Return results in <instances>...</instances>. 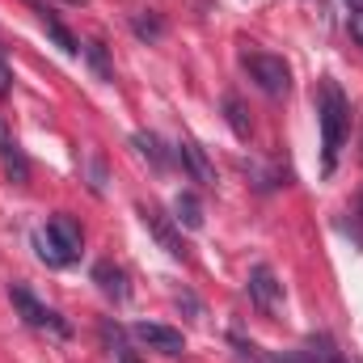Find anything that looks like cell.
Wrapping results in <instances>:
<instances>
[{
	"label": "cell",
	"mask_w": 363,
	"mask_h": 363,
	"mask_svg": "<svg viewBox=\"0 0 363 363\" xmlns=\"http://www.w3.org/2000/svg\"><path fill=\"white\" fill-rule=\"evenodd\" d=\"M317 123H321V174L330 178L338 169L347 127H351V101H347L338 81H321V89H317Z\"/></svg>",
	"instance_id": "obj_1"
},
{
	"label": "cell",
	"mask_w": 363,
	"mask_h": 363,
	"mask_svg": "<svg viewBox=\"0 0 363 363\" xmlns=\"http://www.w3.org/2000/svg\"><path fill=\"white\" fill-rule=\"evenodd\" d=\"M26 4H30V9L38 13V21H43L47 38H51V43H55V47H60L64 55H81V51H85V47H81V38H77V34H72V30H68V26H64V21L55 17V9H51L47 0H26Z\"/></svg>",
	"instance_id": "obj_6"
},
{
	"label": "cell",
	"mask_w": 363,
	"mask_h": 363,
	"mask_svg": "<svg viewBox=\"0 0 363 363\" xmlns=\"http://www.w3.org/2000/svg\"><path fill=\"white\" fill-rule=\"evenodd\" d=\"M347 4H351V9H363V0H347Z\"/></svg>",
	"instance_id": "obj_22"
},
{
	"label": "cell",
	"mask_w": 363,
	"mask_h": 363,
	"mask_svg": "<svg viewBox=\"0 0 363 363\" xmlns=\"http://www.w3.org/2000/svg\"><path fill=\"white\" fill-rule=\"evenodd\" d=\"M140 220H144V228H148V233L157 237V245H161V250H165L169 258H178V262L186 258V245H182L178 228H174V220H169V216H165L161 207L144 203V207H140Z\"/></svg>",
	"instance_id": "obj_5"
},
{
	"label": "cell",
	"mask_w": 363,
	"mask_h": 363,
	"mask_svg": "<svg viewBox=\"0 0 363 363\" xmlns=\"http://www.w3.org/2000/svg\"><path fill=\"white\" fill-rule=\"evenodd\" d=\"M131 30H135V38H144V43H157V38L165 34V21H161L157 13H135V17H131Z\"/></svg>",
	"instance_id": "obj_18"
},
{
	"label": "cell",
	"mask_w": 363,
	"mask_h": 363,
	"mask_svg": "<svg viewBox=\"0 0 363 363\" xmlns=\"http://www.w3.org/2000/svg\"><path fill=\"white\" fill-rule=\"evenodd\" d=\"M148 351H161V355H182L186 351V338H182V330L174 325H157V321H140L135 330H131Z\"/></svg>",
	"instance_id": "obj_7"
},
{
	"label": "cell",
	"mask_w": 363,
	"mask_h": 363,
	"mask_svg": "<svg viewBox=\"0 0 363 363\" xmlns=\"http://www.w3.org/2000/svg\"><path fill=\"white\" fill-rule=\"evenodd\" d=\"M245 287H250V300H254V308H258L262 317H274V313L283 308V283L274 279L271 267H254Z\"/></svg>",
	"instance_id": "obj_4"
},
{
	"label": "cell",
	"mask_w": 363,
	"mask_h": 363,
	"mask_svg": "<svg viewBox=\"0 0 363 363\" xmlns=\"http://www.w3.org/2000/svg\"><path fill=\"white\" fill-rule=\"evenodd\" d=\"M47 233L60 241V250H64L68 258L81 254V224H77L72 216H51V220H47Z\"/></svg>",
	"instance_id": "obj_12"
},
{
	"label": "cell",
	"mask_w": 363,
	"mask_h": 363,
	"mask_svg": "<svg viewBox=\"0 0 363 363\" xmlns=\"http://www.w3.org/2000/svg\"><path fill=\"white\" fill-rule=\"evenodd\" d=\"M9 93H13V72H9V64L0 60V101H4Z\"/></svg>",
	"instance_id": "obj_20"
},
{
	"label": "cell",
	"mask_w": 363,
	"mask_h": 363,
	"mask_svg": "<svg viewBox=\"0 0 363 363\" xmlns=\"http://www.w3.org/2000/svg\"><path fill=\"white\" fill-rule=\"evenodd\" d=\"M351 38L363 47V9H351Z\"/></svg>",
	"instance_id": "obj_21"
},
{
	"label": "cell",
	"mask_w": 363,
	"mask_h": 363,
	"mask_svg": "<svg viewBox=\"0 0 363 363\" xmlns=\"http://www.w3.org/2000/svg\"><path fill=\"white\" fill-rule=\"evenodd\" d=\"M0 161H4V174L13 186H26L30 182V161H26V152H21V144L13 140V131H9V123L0 118Z\"/></svg>",
	"instance_id": "obj_8"
},
{
	"label": "cell",
	"mask_w": 363,
	"mask_h": 363,
	"mask_svg": "<svg viewBox=\"0 0 363 363\" xmlns=\"http://www.w3.org/2000/svg\"><path fill=\"white\" fill-rule=\"evenodd\" d=\"M241 68L250 72V81L267 93V97H283V93L291 89V68H287L279 55H267V51H245V55H241Z\"/></svg>",
	"instance_id": "obj_3"
},
{
	"label": "cell",
	"mask_w": 363,
	"mask_h": 363,
	"mask_svg": "<svg viewBox=\"0 0 363 363\" xmlns=\"http://www.w3.org/2000/svg\"><path fill=\"white\" fill-rule=\"evenodd\" d=\"M178 161L190 169V178L199 182V186H216V165L207 161L203 144H194V140H182V144H178Z\"/></svg>",
	"instance_id": "obj_10"
},
{
	"label": "cell",
	"mask_w": 363,
	"mask_h": 363,
	"mask_svg": "<svg viewBox=\"0 0 363 363\" xmlns=\"http://www.w3.org/2000/svg\"><path fill=\"white\" fill-rule=\"evenodd\" d=\"M224 123L233 127V135H237V140H250V135H254V123H250V114H245V106H241V97H237V93H228V97H224Z\"/></svg>",
	"instance_id": "obj_14"
},
{
	"label": "cell",
	"mask_w": 363,
	"mask_h": 363,
	"mask_svg": "<svg viewBox=\"0 0 363 363\" xmlns=\"http://www.w3.org/2000/svg\"><path fill=\"white\" fill-rule=\"evenodd\" d=\"M72 4H85V0H72Z\"/></svg>",
	"instance_id": "obj_23"
},
{
	"label": "cell",
	"mask_w": 363,
	"mask_h": 363,
	"mask_svg": "<svg viewBox=\"0 0 363 363\" xmlns=\"http://www.w3.org/2000/svg\"><path fill=\"white\" fill-rule=\"evenodd\" d=\"M174 220L186 224V228H203V203H199V194L182 190L178 199H174Z\"/></svg>",
	"instance_id": "obj_16"
},
{
	"label": "cell",
	"mask_w": 363,
	"mask_h": 363,
	"mask_svg": "<svg viewBox=\"0 0 363 363\" xmlns=\"http://www.w3.org/2000/svg\"><path fill=\"white\" fill-rule=\"evenodd\" d=\"M131 144L140 148V157H144L157 174H165V169H169V152H165V144H161L152 131H135V135H131Z\"/></svg>",
	"instance_id": "obj_13"
},
{
	"label": "cell",
	"mask_w": 363,
	"mask_h": 363,
	"mask_svg": "<svg viewBox=\"0 0 363 363\" xmlns=\"http://www.w3.org/2000/svg\"><path fill=\"white\" fill-rule=\"evenodd\" d=\"M9 300H13L17 317H21L30 330H47V334H55V338H72V325H68L55 308H47L26 283H9Z\"/></svg>",
	"instance_id": "obj_2"
},
{
	"label": "cell",
	"mask_w": 363,
	"mask_h": 363,
	"mask_svg": "<svg viewBox=\"0 0 363 363\" xmlns=\"http://www.w3.org/2000/svg\"><path fill=\"white\" fill-rule=\"evenodd\" d=\"M283 363H347V359H342V351L334 347L330 334H308L304 347H300L296 355H287Z\"/></svg>",
	"instance_id": "obj_9"
},
{
	"label": "cell",
	"mask_w": 363,
	"mask_h": 363,
	"mask_svg": "<svg viewBox=\"0 0 363 363\" xmlns=\"http://www.w3.org/2000/svg\"><path fill=\"white\" fill-rule=\"evenodd\" d=\"M34 254H38V262H47L51 271H60V267H68L72 258L60 250V241L51 237V233H34Z\"/></svg>",
	"instance_id": "obj_15"
},
{
	"label": "cell",
	"mask_w": 363,
	"mask_h": 363,
	"mask_svg": "<svg viewBox=\"0 0 363 363\" xmlns=\"http://www.w3.org/2000/svg\"><path fill=\"white\" fill-rule=\"evenodd\" d=\"M93 283H97L101 296H110L114 304H123V300L131 296V287H127V271L114 267V262H97V267H93Z\"/></svg>",
	"instance_id": "obj_11"
},
{
	"label": "cell",
	"mask_w": 363,
	"mask_h": 363,
	"mask_svg": "<svg viewBox=\"0 0 363 363\" xmlns=\"http://www.w3.org/2000/svg\"><path fill=\"white\" fill-rule=\"evenodd\" d=\"M85 60H89V68H93V77L97 81H114V64H110V55H106V47L93 38V43H85V51H81Z\"/></svg>",
	"instance_id": "obj_17"
},
{
	"label": "cell",
	"mask_w": 363,
	"mask_h": 363,
	"mask_svg": "<svg viewBox=\"0 0 363 363\" xmlns=\"http://www.w3.org/2000/svg\"><path fill=\"white\" fill-rule=\"evenodd\" d=\"M228 342H233V359H237V363H258V355H254V347H250V342H245L241 334H233Z\"/></svg>",
	"instance_id": "obj_19"
}]
</instances>
